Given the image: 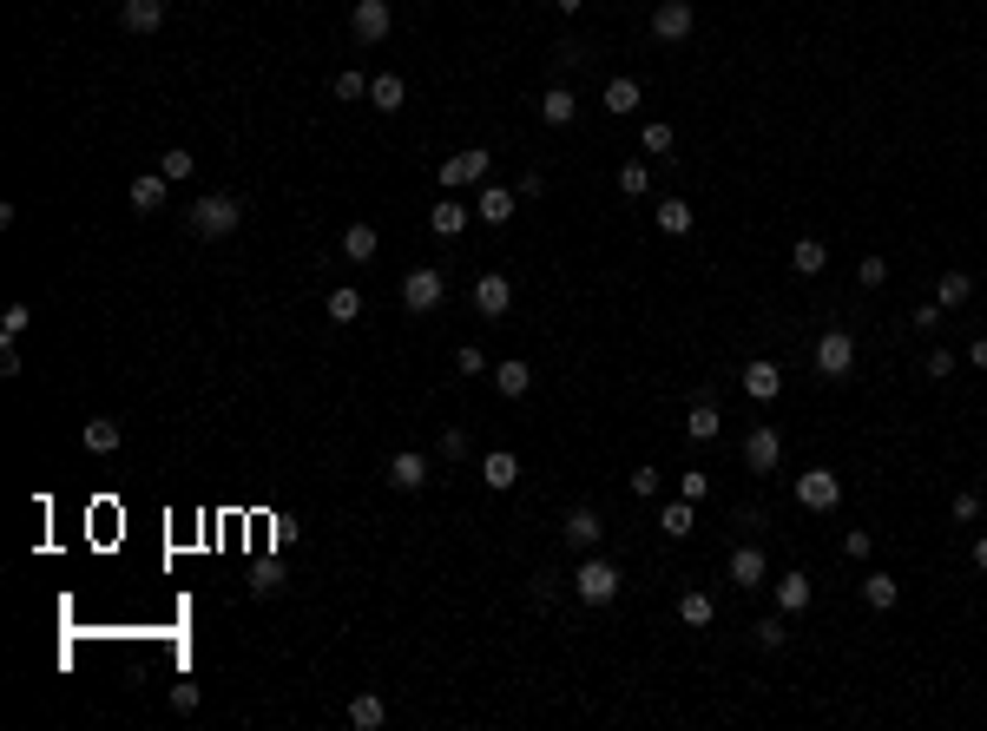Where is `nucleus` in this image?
<instances>
[{"label": "nucleus", "instance_id": "f3484780", "mask_svg": "<svg viewBox=\"0 0 987 731\" xmlns=\"http://www.w3.org/2000/svg\"><path fill=\"white\" fill-rule=\"evenodd\" d=\"M126 198H132V211H158L165 198H172V178H165V172H139Z\"/></svg>", "mask_w": 987, "mask_h": 731}, {"label": "nucleus", "instance_id": "4c0bfd02", "mask_svg": "<svg viewBox=\"0 0 987 731\" xmlns=\"http://www.w3.org/2000/svg\"><path fill=\"white\" fill-rule=\"evenodd\" d=\"M468 448H474V442H468V429H441L435 455H441V461H468Z\"/></svg>", "mask_w": 987, "mask_h": 731}, {"label": "nucleus", "instance_id": "7c9ffc66", "mask_svg": "<svg viewBox=\"0 0 987 731\" xmlns=\"http://www.w3.org/2000/svg\"><path fill=\"white\" fill-rule=\"evenodd\" d=\"M823 264H830V251H823L816 238H797V244H790V271H797V277H816Z\"/></svg>", "mask_w": 987, "mask_h": 731}, {"label": "nucleus", "instance_id": "6ab92c4d", "mask_svg": "<svg viewBox=\"0 0 987 731\" xmlns=\"http://www.w3.org/2000/svg\"><path fill=\"white\" fill-rule=\"evenodd\" d=\"M494 389H501L507 402H520V396L533 389V363H520V356H507V363L494 369Z\"/></svg>", "mask_w": 987, "mask_h": 731}, {"label": "nucleus", "instance_id": "09e8293b", "mask_svg": "<svg viewBox=\"0 0 987 731\" xmlns=\"http://www.w3.org/2000/svg\"><path fill=\"white\" fill-rule=\"evenodd\" d=\"M172 712H198V685H172Z\"/></svg>", "mask_w": 987, "mask_h": 731}, {"label": "nucleus", "instance_id": "aec40b11", "mask_svg": "<svg viewBox=\"0 0 987 731\" xmlns=\"http://www.w3.org/2000/svg\"><path fill=\"white\" fill-rule=\"evenodd\" d=\"M573 112H580L573 86H547V93H540V119H547V126H573Z\"/></svg>", "mask_w": 987, "mask_h": 731}, {"label": "nucleus", "instance_id": "7ed1b4c3", "mask_svg": "<svg viewBox=\"0 0 987 731\" xmlns=\"http://www.w3.org/2000/svg\"><path fill=\"white\" fill-rule=\"evenodd\" d=\"M816 376H823V382L856 376V336H849V330H823V336H816Z\"/></svg>", "mask_w": 987, "mask_h": 731}, {"label": "nucleus", "instance_id": "b1692460", "mask_svg": "<svg viewBox=\"0 0 987 731\" xmlns=\"http://www.w3.org/2000/svg\"><path fill=\"white\" fill-rule=\"evenodd\" d=\"M468 218H474V211L461 205V198H441V205L428 211V231H435V238H455V231H461Z\"/></svg>", "mask_w": 987, "mask_h": 731}, {"label": "nucleus", "instance_id": "0eeeda50", "mask_svg": "<svg viewBox=\"0 0 987 731\" xmlns=\"http://www.w3.org/2000/svg\"><path fill=\"white\" fill-rule=\"evenodd\" d=\"M797 501L810 514H830L836 501H843V481H836L830 468H803V475H797Z\"/></svg>", "mask_w": 987, "mask_h": 731}, {"label": "nucleus", "instance_id": "603ef678", "mask_svg": "<svg viewBox=\"0 0 987 731\" xmlns=\"http://www.w3.org/2000/svg\"><path fill=\"white\" fill-rule=\"evenodd\" d=\"M553 53H560V66H580V60H586V47H580V40H560Z\"/></svg>", "mask_w": 987, "mask_h": 731}, {"label": "nucleus", "instance_id": "58836bf2", "mask_svg": "<svg viewBox=\"0 0 987 731\" xmlns=\"http://www.w3.org/2000/svg\"><path fill=\"white\" fill-rule=\"evenodd\" d=\"M645 185H652V178H645V165H639V159L619 165V191H626V198H645Z\"/></svg>", "mask_w": 987, "mask_h": 731}, {"label": "nucleus", "instance_id": "412c9836", "mask_svg": "<svg viewBox=\"0 0 987 731\" xmlns=\"http://www.w3.org/2000/svg\"><path fill=\"white\" fill-rule=\"evenodd\" d=\"M376 251H382V231H376V224H349V231H343V257H349V264H369Z\"/></svg>", "mask_w": 987, "mask_h": 731}, {"label": "nucleus", "instance_id": "f257e3e1", "mask_svg": "<svg viewBox=\"0 0 987 731\" xmlns=\"http://www.w3.org/2000/svg\"><path fill=\"white\" fill-rule=\"evenodd\" d=\"M185 224H191V238H231L237 224H244V205H237L231 191H204V198H191Z\"/></svg>", "mask_w": 987, "mask_h": 731}, {"label": "nucleus", "instance_id": "6e6552de", "mask_svg": "<svg viewBox=\"0 0 987 731\" xmlns=\"http://www.w3.org/2000/svg\"><path fill=\"white\" fill-rule=\"evenodd\" d=\"M691 27H698V14H691V0H658V7H652V33L665 40V47H678V40H691Z\"/></svg>", "mask_w": 987, "mask_h": 731}, {"label": "nucleus", "instance_id": "37998d69", "mask_svg": "<svg viewBox=\"0 0 987 731\" xmlns=\"http://www.w3.org/2000/svg\"><path fill=\"white\" fill-rule=\"evenodd\" d=\"M277 587H283V567H270V560H264V567L251 573V593H264V600H270Z\"/></svg>", "mask_w": 987, "mask_h": 731}, {"label": "nucleus", "instance_id": "79ce46f5", "mask_svg": "<svg viewBox=\"0 0 987 731\" xmlns=\"http://www.w3.org/2000/svg\"><path fill=\"white\" fill-rule=\"evenodd\" d=\"M336 99H369V80H362L356 66H349V73H336Z\"/></svg>", "mask_w": 987, "mask_h": 731}, {"label": "nucleus", "instance_id": "3c124183", "mask_svg": "<svg viewBox=\"0 0 987 731\" xmlns=\"http://www.w3.org/2000/svg\"><path fill=\"white\" fill-rule=\"evenodd\" d=\"M922 369H928V376H955V356H948V350H935Z\"/></svg>", "mask_w": 987, "mask_h": 731}, {"label": "nucleus", "instance_id": "5fc2aeb1", "mask_svg": "<svg viewBox=\"0 0 987 731\" xmlns=\"http://www.w3.org/2000/svg\"><path fill=\"white\" fill-rule=\"evenodd\" d=\"M974 567L987 573V534H981V541H974Z\"/></svg>", "mask_w": 987, "mask_h": 731}, {"label": "nucleus", "instance_id": "20e7f679", "mask_svg": "<svg viewBox=\"0 0 987 731\" xmlns=\"http://www.w3.org/2000/svg\"><path fill=\"white\" fill-rule=\"evenodd\" d=\"M441 297H448V277H441L435 264H422V271L402 277V310H408V317H428V310H441Z\"/></svg>", "mask_w": 987, "mask_h": 731}, {"label": "nucleus", "instance_id": "39448f33", "mask_svg": "<svg viewBox=\"0 0 987 731\" xmlns=\"http://www.w3.org/2000/svg\"><path fill=\"white\" fill-rule=\"evenodd\" d=\"M487 172H494V152H487V145H468V152H455V159H441V191L487 185Z\"/></svg>", "mask_w": 987, "mask_h": 731}, {"label": "nucleus", "instance_id": "c756f323", "mask_svg": "<svg viewBox=\"0 0 987 731\" xmlns=\"http://www.w3.org/2000/svg\"><path fill=\"white\" fill-rule=\"evenodd\" d=\"M79 442H86V455H112L126 435H119V422H106V415H99V422H86V429H79Z\"/></svg>", "mask_w": 987, "mask_h": 731}, {"label": "nucleus", "instance_id": "f8f14e48", "mask_svg": "<svg viewBox=\"0 0 987 731\" xmlns=\"http://www.w3.org/2000/svg\"><path fill=\"white\" fill-rule=\"evenodd\" d=\"M474 310H481V317H507V310H514V284H507L501 271H487L481 284H474Z\"/></svg>", "mask_w": 987, "mask_h": 731}, {"label": "nucleus", "instance_id": "5701e85b", "mask_svg": "<svg viewBox=\"0 0 987 731\" xmlns=\"http://www.w3.org/2000/svg\"><path fill=\"white\" fill-rule=\"evenodd\" d=\"M639 99H645V86H639V80H626V73H619V80H606V112H612V119L639 112Z\"/></svg>", "mask_w": 987, "mask_h": 731}, {"label": "nucleus", "instance_id": "864d4df0", "mask_svg": "<svg viewBox=\"0 0 987 731\" xmlns=\"http://www.w3.org/2000/svg\"><path fill=\"white\" fill-rule=\"evenodd\" d=\"M968 363H974V369H987V336H974V343H968Z\"/></svg>", "mask_w": 987, "mask_h": 731}, {"label": "nucleus", "instance_id": "9d476101", "mask_svg": "<svg viewBox=\"0 0 987 731\" xmlns=\"http://www.w3.org/2000/svg\"><path fill=\"white\" fill-rule=\"evenodd\" d=\"M389 488H402V494H415V488H428V455H415V448H395L389 455Z\"/></svg>", "mask_w": 987, "mask_h": 731}, {"label": "nucleus", "instance_id": "423d86ee", "mask_svg": "<svg viewBox=\"0 0 987 731\" xmlns=\"http://www.w3.org/2000/svg\"><path fill=\"white\" fill-rule=\"evenodd\" d=\"M389 27H395V7H389V0H356V7H349V33H356L362 47H382Z\"/></svg>", "mask_w": 987, "mask_h": 731}, {"label": "nucleus", "instance_id": "c9c22d12", "mask_svg": "<svg viewBox=\"0 0 987 731\" xmlns=\"http://www.w3.org/2000/svg\"><path fill=\"white\" fill-rule=\"evenodd\" d=\"M678 620L685 626H711V593H685V600H678Z\"/></svg>", "mask_w": 987, "mask_h": 731}, {"label": "nucleus", "instance_id": "9b49d317", "mask_svg": "<svg viewBox=\"0 0 987 731\" xmlns=\"http://www.w3.org/2000/svg\"><path fill=\"white\" fill-rule=\"evenodd\" d=\"M685 435L691 442H718L724 435V415H718V402H711V389H698V402H691V415H685Z\"/></svg>", "mask_w": 987, "mask_h": 731}, {"label": "nucleus", "instance_id": "a878e982", "mask_svg": "<svg viewBox=\"0 0 987 731\" xmlns=\"http://www.w3.org/2000/svg\"><path fill=\"white\" fill-rule=\"evenodd\" d=\"M474 218H481V224H507V218H514V191H507V185H487L481 205H474Z\"/></svg>", "mask_w": 987, "mask_h": 731}, {"label": "nucleus", "instance_id": "ddd939ff", "mask_svg": "<svg viewBox=\"0 0 987 731\" xmlns=\"http://www.w3.org/2000/svg\"><path fill=\"white\" fill-rule=\"evenodd\" d=\"M724 573H731V587L751 593V587H764V580H770V560H764V547H737Z\"/></svg>", "mask_w": 987, "mask_h": 731}, {"label": "nucleus", "instance_id": "f03ea898", "mask_svg": "<svg viewBox=\"0 0 987 731\" xmlns=\"http://www.w3.org/2000/svg\"><path fill=\"white\" fill-rule=\"evenodd\" d=\"M573 593H580L586 606H612L619 600V567H612L606 554H586L580 567H573Z\"/></svg>", "mask_w": 987, "mask_h": 731}, {"label": "nucleus", "instance_id": "cd10ccee", "mask_svg": "<svg viewBox=\"0 0 987 731\" xmlns=\"http://www.w3.org/2000/svg\"><path fill=\"white\" fill-rule=\"evenodd\" d=\"M968 297H974V277H968V271H941V284H935V303H941V310H961Z\"/></svg>", "mask_w": 987, "mask_h": 731}, {"label": "nucleus", "instance_id": "de8ad7c7", "mask_svg": "<svg viewBox=\"0 0 987 731\" xmlns=\"http://www.w3.org/2000/svg\"><path fill=\"white\" fill-rule=\"evenodd\" d=\"M0 376H20V350H14V336H0Z\"/></svg>", "mask_w": 987, "mask_h": 731}, {"label": "nucleus", "instance_id": "a18cd8bd", "mask_svg": "<svg viewBox=\"0 0 987 731\" xmlns=\"http://www.w3.org/2000/svg\"><path fill=\"white\" fill-rule=\"evenodd\" d=\"M678 494H685L691 508H698V501H705V494H711V475H685V481H678Z\"/></svg>", "mask_w": 987, "mask_h": 731}, {"label": "nucleus", "instance_id": "2f4dec72", "mask_svg": "<svg viewBox=\"0 0 987 731\" xmlns=\"http://www.w3.org/2000/svg\"><path fill=\"white\" fill-rule=\"evenodd\" d=\"M658 527H665L672 541H685L691 527H698V514H691V501H685V494H678V501H665V514H658Z\"/></svg>", "mask_w": 987, "mask_h": 731}, {"label": "nucleus", "instance_id": "49530a36", "mask_svg": "<svg viewBox=\"0 0 987 731\" xmlns=\"http://www.w3.org/2000/svg\"><path fill=\"white\" fill-rule=\"evenodd\" d=\"M455 369H461V376H481V369H487V356H481V350H474V343H461V356H455Z\"/></svg>", "mask_w": 987, "mask_h": 731}, {"label": "nucleus", "instance_id": "4468645a", "mask_svg": "<svg viewBox=\"0 0 987 731\" xmlns=\"http://www.w3.org/2000/svg\"><path fill=\"white\" fill-rule=\"evenodd\" d=\"M777 389H784V369H777V363H764V356L744 363V396H751V402H777Z\"/></svg>", "mask_w": 987, "mask_h": 731}, {"label": "nucleus", "instance_id": "1a4fd4ad", "mask_svg": "<svg viewBox=\"0 0 987 731\" xmlns=\"http://www.w3.org/2000/svg\"><path fill=\"white\" fill-rule=\"evenodd\" d=\"M777 461H784V435L770 429V422H757V429L744 435V468H751V475H770Z\"/></svg>", "mask_w": 987, "mask_h": 731}, {"label": "nucleus", "instance_id": "4be33fe9", "mask_svg": "<svg viewBox=\"0 0 987 731\" xmlns=\"http://www.w3.org/2000/svg\"><path fill=\"white\" fill-rule=\"evenodd\" d=\"M481 481H487V488H494V494H507V488H514V481H520V461L507 455V448H494V455L481 461Z\"/></svg>", "mask_w": 987, "mask_h": 731}, {"label": "nucleus", "instance_id": "c85d7f7f", "mask_svg": "<svg viewBox=\"0 0 987 731\" xmlns=\"http://www.w3.org/2000/svg\"><path fill=\"white\" fill-rule=\"evenodd\" d=\"M402 99H408L402 73H382V80H369V106H376V112H402Z\"/></svg>", "mask_w": 987, "mask_h": 731}, {"label": "nucleus", "instance_id": "6e6d98bb", "mask_svg": "<svg viewBox=\"0 0 987 731\" xmlns=\"http://www.w3.org/2000/svg\"><path fill=\"white\" fill-rule=\"evenodd\" d=\"M553 7H560V14L573 20V14H580V7H586V0H553Z\"/></svg>", "mask_w": 987, "mask_h": 731}, {"label": "nucleus", "instance_id": "ea45409f", "mask_svg": "<svg viewBox=\"0 0 987 731\" xmlns=\"http://www.w3.org/2000/svg\"><path fill=\"white\" fill-rule=\"evenodd\" d=\"M856 284L862 290H882V284H889V264H882V257H862V264H856Z\"/></svg>", "mask_w": 987, "mask_h": 731}, {"label": "nucleus", "instance_id": "393cba45", "mask_svg": "<svg viewBox=\"0 0 987 731\" xmlns=\"http://www.w3.org/2000/svg\"><path fill=\"white\" fill-rule=\"evenodd\" d=\"M652 218H658V231H665V238H685L691 224H698V211H691L685 198H665V205H658Z\"/></svg>", "mask_w": 987, "mask_h": 731}, {"label": "nucleus", "instance_id": "e433bc0d", "mask_svg": "<svg viewBox=\"0 0 987 731\" xmlns=\"http://www.w3.org/2000/svg\"><path fill=\"white\" fill-rule=\"evenodd\" d=\"M751 633H757V646H764V652H784V639H790V633H784V620H777V613H764V620H757V626H751Z\"/></svg>", "mask_w": 987, "mask_h": 731}, {"label": "nucleus", "instance_id": "a19ab883", "mask_svg": "<svg viewBox=\"0 0 987 731\" xmlns=\"http://www.w3.org/2000/svg\"><path fill=\"white\" fill-rule=\"evenodd\" d=\"M639 145H645V152H672V126H665V119H652V126L639 132Z\"/></svg>", "mask_w": 987, "mask_h": 731}, {"label": "nucleus", "instance_id": "bb28decb", "mask_svg": "<svg viewBox=\"0 0 987 731\" xmlns=\"http://www.w3.org/2000/svg\"><path fill=\"white\" fill-rule=\"evenodd\" d=\"M810 573H784V580H777V613H803V606H810Z\"/></svg>", "mask_w": 987, "mask_h": 731}, {"label": "nucleus", "instance_id": "2eb2a0df", "mask_svg": "<svg viewBox=\"0 0 987 731\" xmlns=\"http://www.w3.org/2000/svg\"><path fill=\"white\" fill-rule=\"evenodd\" d=\"M119 27L126 33H158L165 27V0H119Z\"/></svg>", "mask_w": 987, "mask_h": 731}, {"label": "nucleus", "instance_id": "c03bdc74", "mask_svg": "<svg viewBox=\"0 0 987 731\" xmlns=\"http://www.w3.org/2000/svg\"><path fill=\"white\" fill-rule=\"evenodd\" d=\"M27 317H33L27 303H7V310H0V336H20V330H27Z\"/></svg>", "mask_w": 987, "mask_h": 731}, {"label": "nucleus", "instance_id": "a211bd4d", "mask_svg": "<svg viewBox=\"0 0 987 731\" xmlns=\"http://www.w3.org/2000/svg\"><path fill=\"white\" fill-rule=\"evenodd\" d=\"M349 725L356 731H382L389 725V699H382V692H356V699H349Z\"/></svg>", "mask_w": 987, "mask_h": 731}, {"label": "nucleus", "instance_id": "dca6fc26", "mask_svg": "<svg viewBox=\"0 0 987 731\" xmlns=\"http://www.w3.org/2000/svg\"><path fill=\"white\" fill-rule=\"evenodd\" d=\"M566 541L593 554V547L606 541V521H599V508H573V514H566Z\"/></svg>", "mask_w": 987, "mask_h": 731}, {"label": "nucleus", "instance_id": "8fccbe9b", "mask_svg": "<svg viewBox=\"0 0 987 731\" xmlns=\"http://www.w3.org/2000/svg\"><path fill=\"white\" fill-rule=\"evenodd\" d=\"M632 494H658V468H632Z\"/></svg>", "mask_w": 987, "mask_h": 731}, {"label": "nucleus", "instance_id": "473e14b6", "mask_svg": "<svg viewBox=\"0 0 987 731\" xmlns=\"http://www.w3.org/2000/svg\"><path fill=\"white\" fill-rule=\"evenodd\" d=\"M862 600L876 606V613H889V606H895V600H902V587H895L889 573H869V580H862Z\"/></svg>", "mask_w": 987, "mask_h": 731}, {"label": "nucleus", "instance_id": "f704fd0d", "mask_svg": "<svg viewBox=\"0 0 987 731\" xmlns=\"http://www.w3.org/2000/svg\"><path fill=\"white\" fill-rule=\"evenodd\" d=\"M362 317V297H356V290H329V323H356Z\"/></svg>", "mask_w": 987, "mask_h": 731}, {"label": "nucleus", "instance_id": "72a5a7b5", "mask_svg": "<svg viewBox=\"0 0 987 731\" xmlns=\"http://www.w3.org/2000/svg\"><path fill=\"white\" fill-rule=\"evenodd\" d=\"M191 165H198V159H191L185 145H165V152H158V172L172 178V185H185V178H191Z\"/></svg>", "mask_w": 987, "mask_h": 731}]
</instances>
